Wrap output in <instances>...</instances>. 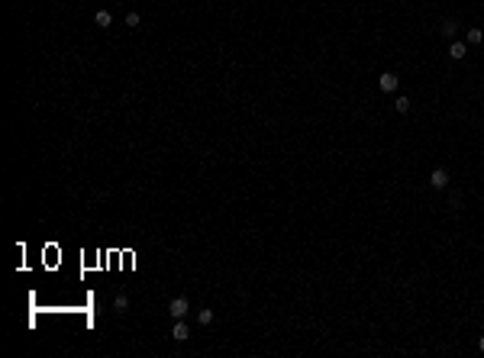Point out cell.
Listing matches in <instances>:
<instances>
[{
  "mask_svg": "<svg viewBox=\"0 0 484 358\" xmlns=\"http://www.w3.org/2000/svg\"><path fill=\"white\" fill-rule=\"evenodd\" d=\"M187 310H191V304H187V297H175V300L168 304V313H171L175 319H184V316H187Z\"/></svg>",
  "mask_w": 484,
  "mask_h": 358,
  "instance_id": "cell-1",
  "label": "cell"
},
{
  "mask_svg": "<svg viewBox=\"0 0 484 358\" xmlns=\"http://www.w3.org/2000/svg\"><path fill=\"white\" fill-rule=\"evenodd\" d=\"M430 184H433V190H445V187H449V171H445V168H436V171L430 175Z\"/></svg>",
  "mask_w": 484,
  "mask_h": 358,
  "instance_id": "cell-3",
  "label": "cell"
},
{
  "mask_svg": "<svg viewBox=\"0 0 484 358\" xmlns=\"http://www.w3.org/2000/svg\"><path fill=\"white\" fill-rule=\"evenodd\" d=\"M113 307H116V310H120V313H123V310H126V307H130V300H126V297H123V294H120V297H116V300H113Z\"/></svg>",
  "mask_w": 484,
  "mask_h": 358,
  "instance_id": "cell-12",
  "label": "cell"
},
{
  "mask_svg": "<svg viewBox=\"0 0 484 358\" xmlns=\"http://www.w3.org/2000/svg\"><path fill=\"white\" fill-rule=\"evenodd\" d=\"M478 42H484V29L471 26V29H468V45H478Z\"/></svg>",
  "mask_w": 484,
  "mask_h": 358,
  "instance_id": "cell-8",
  "label": "cell"
},
{
  "mask_svg": "<svg viewBox=\"0 0 484 358\" xmlns=\"http://www.w3.org/2000/svg\"><path fill=\"white\" fill-rule=\"evenodd\" d=\"M478 349H481V352H484V336H481V339H478Z\"/></svg>",
  "mask_w": 484,
  "mask_h": 358,
  "instance_id": "cell-13",
  "label": "cell"
},
{
  "mask_svg": "<svg viewBox=\"0 0 484 358\" xmlns=\"http://www.w3.org/2000/svg\"><path fill=\"white\" fill-rule=\"evenodd\" d=\"M394 110H397V113H407V110H410V100H407V97H397V100H394Z\"/></svg>",
  "mask_w": 484,
  "mask_h": 358,
  "instance_id": "cell-9",
  "label": "cell"
},
{
  "mask_svg": "<svg viewBox=\"0 0 484 358\" xmlns=\"http://www.w3.org/2000/svg\"><path fill=\"white\" fill-rule=\"evenodd\" d=\"M197 319H200V326L213 323V310H197Z\"/></svg>",
  "mask_w": 484,
  "mask_h": 358,
  "instance_id": "cell-11",
  "label": "cell"
},
{
  "mask_svg": "<svg viewBox=\"0 0 484 358\" xmlns=\"http://www.w3.org/2000/svg\"><path fill=\"white\" fill-rule=\"evenodd\" d=\"M439 29H442V36H449V39H455V33H458V23H455V20H442V26H439Z\"/></svg>",
  "mask_w": 484,
  "mask_h": 358,
  "instance_id": "cell-7",
  "label": "cell"
},
{
  "mask_svg": "<svg viewBox=\"0 0 484 358\" xmlns=\"http://www.w3.org/2000/svg\"><path fill=\"white\" fill-rule=\"evenodd\" d=\"M171 336H175V342H184V339H191V329H187L184 319H175V326H171Z\"/></svg>",
  "mask_w": 484,
  "mask_h": 358,
  "instance_id": "cell-5",
  "label": "cell"
},
{
  "mask_svg": "<svg viewBox=\"0 0 484 358\" xmlns=\"http://www.w3.org/2000/svg\"><path fill=\"white\" fill-rule=\"evenodd\" d=\"M378 84H381V90H384V94H394V90H397V84H400V78H397L394 71H384V75L378 78Z\"/></svg>",
  "mask_w": 484,
  "mask_h": 358,
  "instance_id": "cell-2",
  "label": "cell"
},
{
  "mask_svg": "<svg viewBox=\"0 0 484 358\" xmlns=\"http://www.w3.org/2000/svg\"><path fill=\"white\" fill-rule=\"evenodd\" d=\"M139 23H142L139 13H126V26H130V29H139Z\"/></svg>",
  "mask_w": 484,
  "mask_h": 358,
  "instance_id": "cell-10",
  "label": "cell"
},
{
  "mask_svg": "<svg viewBox=\"0 0 484 358\" xmlns=\"http://www.w3.org/2000/svg\"><path fill=\"white\" fill-rule=\"evenodd\" d=\"M465 55H468V42H458V39H452V42H449V58L462 61Z\"/></svg>",
  "mask_w": 484,
  "mask_h": 358,
  "instance_id": "cell-4",
  "label": "cell"
},
{
  "mask_svg": "<svg viewBox=\"0 0 484 358\" xmlns=\"http://www.w3.org/2000/svg\"><path fill=\"white\" fill-rule=\"evenodd\" d=\"M94 23L100 29H110V23H113V13H110V10H97L94 13Z\"/></svg>",
  "mask_w": 484,
  "mask_h": 358,
  "instance_id": "cell-6",
  "label": "cell"
}]
</instances>
